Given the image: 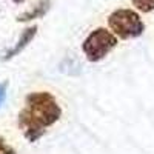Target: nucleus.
<instances>
[{"instance_id": "obj_2", "label": "nucleus", "mask_w": 154, "mask_h": 154, "mask_svg": "<svg viewBox=\"0 0 154 154\" xmlns=\"http://www.w3.org/2000/svg\"><path fill=\"white\" fill-rule=\"evenodd\" d=\"M116 46H117V35L105 28H97L89 32L83 40L82 51L88 62L96 63L103 60Z\"/></svg>"}, {"instance_id": "obj_8", "label": "nucleus", "mask_w": 154, "mask_h": 154, "mask_svg": "<svg viewBox=\"0 0 154 154\" xmlns=\"http://www.w3.org/2000/svg\"><path fill=\"white\" fill-rule=\"evenodd\" d=\"M6 88H8V82H0V106H2L6 97Z\"/></svg>"}, {"instance_id": "obj_9", "label": "nucleus", "mask_w": 154, "mask_h": 154, "mask_svg": "<svg viewBox=\"0 0 154 154\" xmlns=\"http://www.w3.org/2000/svg\"><path fill=\"white\" fill-rule=\"evenodd\" d=\"M16 5H20V3H23V2H26V0H12Z\"/></svg>"}, {"instance_id": "obj_4", "label": "nucleus", "mask_w": 154, "mask_h": 154, "mask_svg": "<svg viewBox=\"0 0 154 154\" xmlns=\"http://www.w3.org/2000/svg\"><path fill=\"white\" fill-rule=\"evenodd\" d=\"M35 34H37V26L34 25V26H31V28H26V29H23V32H22V35H20V38L17 40V43L12 46V48H9V49H6V53L2 56V60L3 62H6V60H11L12 57H16V56H19L22 51L26 48L31 42H32V38L35 37Z\"/></svg>"}, {"instance_id": "obj_3", "label": "nucleus", "mask_w": 154, "mask_h": 154, "mask_svg": "<svg viewBox=\"0 0 154 154\" xmlns=\"http://www.w3.org/2000/svg\"><path fill=\"white\" fill-rule=\"evenodd\" d=\"M108 25L111 31L123 38H136L139 35H142L145 31V23L142 22L140 16L133 9H116L111 12V16L108 17Z\"/></svg>"}, {"instance_id": "obj_5", "label": "nucleus", "mask_w": 154, "mask_h": 154, "mask_svg": "<svg viewBox=\"0 0 154 154\" xmlns=\"http://www.w3.org/2000/svg\"><path fill=\"white\" fill-rule=\"evenodd\" d=\"M51 8V0H38L32 6V9L25 11L23 14L17 17V22H31L35 19H42Z\"/></svg>"}, {"instance_id": "obj_1", "label": "nucleus", "mask_w": 154, "mask_h": 154, "mask_svg": "<svg viewBox=\"0 0 154 154\" xmlns=\"http://www.w3.org/2000/svg\"><path fill=\"white\" fill-rule=\"evenodd\" d=\"M62 117V108L48 91H34L25 97V108L19 112V125L28 142H37L46 128Z\"/></svg>"}, {"instance_id": "obj_6", "label": "nucleus", "mask_w": 154, "mask_h": 154, "mask_svg": "<svg viewBox=\"0 0 154 154\" xmlns=\"http://www.w3.org/2000/svg\"><path fill=\"white\" fill-rule=\"evenodd\" d=\"M131 3L140 12H151V11H154V0H131Z\"/></svg>"}, {"instance_id": "obj_7", "label": "nucleus", "mask_w": 154, "mask_h": 154, "mask_svg": "<svg viewBox=\"0 0 154 154\" xmlns=\"http://www.w3.org/2000/svg\"><path fill=\"white\" fill-rule=\"evenodd\" d=\"M0 154H17L16 149L9 146L6 142H5V139L3 137H0Z\"/></svg>"}]
</instances>
